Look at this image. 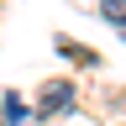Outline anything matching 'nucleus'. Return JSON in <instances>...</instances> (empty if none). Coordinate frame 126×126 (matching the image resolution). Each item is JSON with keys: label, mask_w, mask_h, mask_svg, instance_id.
<instances>
[{"label": "nucleus", "mask_w": 126, "mask_h": 126, "mask_svg": "<svg viewBox=\"0 0 126 126\" xmlns=\"http://www.w3.org/2000/svg\"><path fill=\"white\" fill-rule=\"evenodd\" d=\"M68 105H74V84H47L37 110H42V116H53V110H68Z\"/></svg>", "instance_id": "f257e3e1"}, {"label": "nucleus", "mask_w": 126, "mask_h": 126, "mask_svg": "<svg viewBox=\"0 0 126 126\" xmlns=\"http://www.w3.org/2000/svg\"><path fill=\"white\" fill-rule=\"evenodd\" d=\"M105 21H126V0H105Z\"/></svg>", "instance_id": "f03ea898"}]
</instances>
